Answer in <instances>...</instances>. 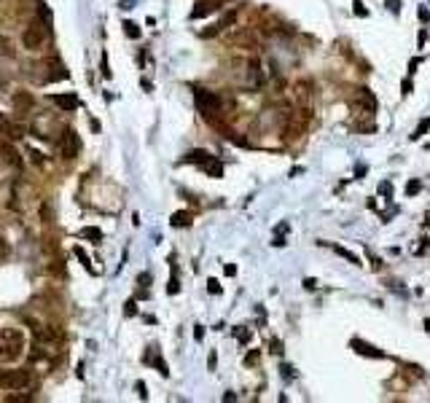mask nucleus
Here are the masks:
<instances>
[{
    "label": "nucleus",
    "mask_w": 430,
    "mask_h": 403,
    "mask_svg": "<svg viewBox=\"0 0 430 403\" xmlns=\"http://www.w3.org/2000/svg\"><path fill=\"white\" fill-rule=\"evenodd\" d=\"M25 352V334L19 328H3L0 331V360L14 363Z\"/></svg>",
    "instance_id": "obj_1"
},
{
    "label": "nucleus",
    "mask_w": 430,
    "mask_h": 403,
    "mask_svg": "<svg viewBox=\"0 0 430 403\" xmlns=\"http://www.w3.org/2000/svg\"><path fill=\"white\" fill-rule=\"evenodd\" d=\"M32 387V371L27 369H3L0 371V390L6 393H22Z\"/></svg>",
    "instance_id": "obj_2"
},
{
    "label": "nucleus",
    "mask_w": 430,
    "mask_h": 403,
    "mask_svg": "<svg viewBox=\"0 0 430 403\" xmlns=\"http://www.w3.org/2000/svg\"><path fill=\"white\" fill-rule=\"evenodd\" d=\"M32 334H35V344L43 347L46 352L59 350L65 344V334H62V328H57V325H35Z\"/></svg>",
    "instance_id": "obj_3"
},
{
    "label": "nucleus",
    "mask_w": 430,
    "mask_h": 403,
    "mask_svg": "<svg viewBox=\"0 0 430 403\" xmlns=\"http://www.w3.org/2000/svg\"><path fill=\"white\" fill-rule=\"evenodd\" d=\"M350 108H352L355 116H368V118H371L377 113V97L371 94V89L361 86V89H355L352 100H350Z\"/></svg>",
    "instance_id": "obj_4"
},
{
    "label": "nucleus",
    "mask_w": 430,
    "mask_h": 403,
    "mask_svg": "<svg viewBox=\"0 0 430 403\" xmlns=\"http://www.w3.org/2000/svg\"><path fill=\"white\" fill-rule=\"evenodd\" d=\"M194 100H196V108H199V113L205 116V118H212L218 116L221 111H223V102H221V97L218 94H212V91H207V89H196V94H194Z\"/></svg>",
    "instance_id": "obj_5"
},
{
    "label": "nucleus",
    "mask_w": 430,
    "mask_h": 403,
    "mask_svg": "<svg viewBox=\"0 0 430 403\" xmlns=\"http://www.w3.org/2000/svg\"><path fill=\"white\" fill-rule=\"evenodd\" d=\"M46 41V25L43 22H32V25L22 32V43H25L27 51H38Z\"/></svg>",
    "instance_id": "obj_6"
},
{
    "label": "nucleus",
    "mask_w": 430,
    "mask_h": 403,
    "mask_svg": "<svg viewBox=\"0 0 430 403\" xmlns=\"http://www.w3.org/2000/svg\"><path fill=\"white\" fill-rule=\"evenodd\" d=\"M293 102L298 108H312L315 105V84L312 81H296L293 84Z\"/></svg>",
    "instance_id": "obj_7"
},
{
    "label": "nucleus",
    "mask_w": 430,
    "mask_h": 403,
    "mask_svg": "<svg viewBox=\"0 0 430 403\" xmlns=\"http://www.w3.org/2000/svg\"><path fill=\"white\" fill-rule=\"evenodd\" d=\"M59 151H62L65 159H78L81 137L76 135V129H62V137H59Z\"/></svg>",
    "instance_id": "obj_8"
},
{
    "label": "nucleus",
    "mask_w": 430,
    "mask_h": 403,
    "mask_svg": "<svg viewBox=\"0 0 430 403\" xmlns=\"http://www.w3.org/2000/svg\"><path fill=\"white\" fill-rule=\"evenodd\" d=\"M0 159H3L8 167H14V170H22V156H19V151L6 143V140H0Z\"/></svg>",
    "instance_id": "obj_9"
},
{
    "label": "nucleus",
    "mask_w": 430,
    "mask_h": 403,
    "mask_svg": "<svg viewBox=\"0 0 430 403\" xmlns=\"http://www.w3.org/2000/svg\"><path fill=\"white\" fill-rule=\"evenodd\" d=\"M0 132H3L8 140H22V137L27 135V126L19 124V121H8V118H6V121H0Z\"/></svg>",
    "instance_id": "obj_10"
},
{
    "label": "nucleus",
    "mask_w": 430,
    "mask_h": 403,
    "mask_svg": "<svg viewBox=\"0 0 430 403\" xmlns=\"http://www.w3.org/2000/svg\"><path fill=\"white\" fill-rule=\"evenodd\" d=\"M221 3H223V0H199L196 8L191 11V19H202V16L212 14V11H218V8H221Z\"/></svg>",
    "instance_id": "obj_11"
},
{
    "label": "nucleus",
    "mask_w": 430,
    "mask_h": 403,
    "mask_svg": "<svg viewBox=\"0 0 430 403\" xmlns=\"http://www.w3.org/2000/svg\"><path fill=\"white\" fill-rule=\"evenodd\" d=\"M51 102L57 105V108L67 111V113L78 108V100H76V94H51Z\"/></svg>",
    "instance_id": "obj_12"
},
{
    "label": "nucleus",
    "mask_w": 430,
    "mask_h": 403,
    "mask_svg": "<svg viewBox=\"0 0 430 403\" xmlns=\"http://www.w3.org/2000/svg\"><path fill=\"white\" fill-rule=\"evenodd\" d=\"M352 350L361 352V355H366V358H385V352H382V350L366 344V341H361V339H352Z\"/></svg>",
    "instance_id": "obj_13"
},
{
    "label": "nucleus",
    "mask_w": 430,
    "mask_h": 403,
    "mask_svg": "<svg viewBox=\"0 0 430 403\" xmlns=\"http://www.w3.org/2000/svg\"><path fill=\"white\" fill-rule=\"evenodd\" d=\"M210 159H215V156H212V153H207V151H188L186 153V161L188 164H199V167H205Z\"/></svg>",
    "instance_id": "obj_14"
},
{
    "label": "nucleus",
    "mask_w": 430,
    "mask_h": 403,
    "mask_svg": "<svg viewBox=\"0 0 430 403\" xmlns=\"http://www.w3.org/2000/svg\"><path fill=\"white\" fill-rule=\"evenodd\" d=\"M320 245H326V247H331V250H333V253H336V255H342V258H347V261H350V264H355V266H361V258H357L355 253H350V250H347V247H342V245H331V242H320Z\"/></svg>",
    "instance_id": "obj_15"
},
{
    "label": "nucleus",
    "mask_w": 430,
    "mask_h": 403,
    "mask_svg": "<svg viewBox=\"0 0 430 403\" xmlns=\"http://www.w3.org/2000/svg\"><path fill=\"white\" fill-rule=\"evenodd\" d=\"M191 221H194V215H191V212H186V210H181V212H175V215L170 218V226L186 229V226H191Z\"/></svg>",
    "instance_id": "obj_16"
},
{
    "label": "nucleus",
    "mask_w": 430,
    "mask_h": 403,
    "mask_svg": "<svg viewBox=\"0 0 430 403\" xmlns=\"http://www.w3.org/2000/svg\"><path fill=\"white\" fill-rule=\"evenodd\" d=\"M14 108L16 111H30L32 108V97H30L27 91H16L14 94Z\"/></svg>",
    "instance_id": "obj_17"
},
{
    "label": "nucleus",
    "mask_w": 430,
    "mask_h": 403,
    "mask_svg": "<svg viewBox=\"0 0 430 403\" xmlns=\"http://www.w3.org/2000/svg\"><path fill=\"white\" fill-rule=\"evenodd\" d=\"M202 170H205L210 177H223V164H221L218 159H210V161H207Z\"/></svg>",
    "instance_id": "obj_18"
},
{
    "label": "nucleus",
    "mask_w": 430,
    "mask_h": 403,
    "mask_svg": "<svg viewBox=\"0 0 430 403\" xmlns=\"http://www.w3.org/2000/svg\"><path fill=\"white\" fill-rule=\"evenodd\" d=\"M420 191H422V183L420 180H409V183H406V196H417Z\"/></svg>",
    "instance_id": "obj_19"
},
{
    "label": "nucleus",
    "mask_w": 430,
    "mask_h": 403,
    "mask_svg": "<svg viewBox=\"0 0 430 403\" xmlns=\"http://www.w3.org/2000/svg\"><path fill=\"white\" fill-rule=\"evenodd\" d=\"M427 129H430V118H422V124H420V126H417V129H414V135H411V140H420V137H422V135L427 132Z\"/></svg>",
    "instance_id": "obj_20"
},
{
    "label": "nucleus",
    "mask_w": 430,
    "mask_h": 403,
    "mask_svg": "<svg viewBox=\"0 0 430 403\" xmlns=\"http://www.w3.org/2000/svg\"><path fill=\"white\" fill-rule=\"evenodd\" d=\"M38 14H41V22H43L46 27H49V25H51V11L46 8L43 3H38Z\"/></svg>",
    "instance_id": "obj_21"
},
{
    "label": "nucleus",
    "mask_w": 430,
    "mask_h": 403,
    "mask_svg": "<svg viewBox=\"0 0 430 403\" xmlns=\"http://www.w3.org/2000/svg\"><path fill=\"white\" fill-rule=\"evenodd\" d=\"M124 32L129 35V38H140V27L135 25V22H124Z\"/></svg>",
    "instance_id": "obj_22"
},
{
    "label": "nucleus",
    "mask_w": 430,
    "mask_h": 403,
    "mask_svg": "<svg viewBox=\"0 0 430 403\" xmlns=\"http://www.w3.org/2000/svg\"><path fill=\"white\" fill-rule=\"evenodd\" d=\"M81 236H86V240H94V242H100L102 240V231L100 229H83Z\"/></svg>",
    "instance_id": "obj_23"
},
{
    "label": "nucleus",
    "mask_w": 430,
    "mask_h": 403,
    "mask_svg": "<svg viewBox=\"0 0 430 403\" xmlns=\"http://www.w3.org/2000/svg\"><path fill=\"white\" fill-rule=\"evenodd\" d=\"M76 255L81 258V264H83V269H86V271H92V274H94V266H92V261L86 258V253H83V250H81V247H76Z\"/></svg>",
    "instance_id": "obj_24"
},
{
    "label": "nucleus",
    "mask_w": 430,
    "mask_h": 403,
    "mask_svg": "<svg viewBox=\"0 0 430 403\" xmlns=\"http://www.w3.org/2000/svg\"><path fill=\"white\" fill-rule=\"evenodd\" d=\"M0 57H14V51H11V43H8V38H3V35H0Z\"/></svg>",
    "instance_id": "obj_25"
},
{
    "label": "nucleus",
    "mask_w": 430,
    "mask_h": 403,
    "mask_svg": "<svg viewBox=\"0 0 430 403\" xmlns=\"http://www.w3.org/2000/svg\"><path fill=\"white\" fill-rule=\"evenodd\" d=\"M124 315H127V317L137 315V301H135V299H129V301H127V309H124Z\"/></svg>",
    "instance_id": "obj_26"
},
{
    "label": "nucleus",
    "mask_w": 430,
    "mask_h": 403,
    "mask_svg": "<svg viewBox=\"0 0 430 403\" xmlns=\"http://www.w3.org/2000/svg\"><path fill=\"white\" fill-rule=\"evenodd\" d=\"M11 253V247H8V242L3 240V236H0V258H6Z\"/></svg>",
    "instance_id": "obj_27"
},
{
    "label": "nucleus",
    "mask_w": 430,
    "mask_h": 403,
    "mask_svg": "<svg viewBox=\"0 0 430 403\" xmlns=\"http://www.w3.org/2000/svg\"><path fill=\"white\" fill-rule=\"evenodd\" d=\"M355 14H357V16H368V11L363 8V3H361V0H355Z\"/></svg>",
    "instance_id": "obj_28"
},
{
    "label": "nucleus",
    "mask_w": 430,
    "mask_h": 403,
    "mask_svg": "<svg viewBox=\"0 0 430 403\" xmlns=\"http://www.w3.org/2000/svg\"><path fill=\"white\" fill-rule=\"evenodd\" d=\"M207 288H210V293H221V285H218V280H210V282H207Z\"/></svg>",
    "instance_id": "obj_29"
},
{
    "label": "nucleus",
    "mask_w": 430,
    "mask_h": 403,
    "mask_svg": "<svg viewBox=\"0 0 430 403\" xmlns=\"http://www.w3.org/2000/svg\"><path fill=\"white\" fill-rule=\"evenodd\" d=\"M417 14H420V19H422V22H427V19H430V11H427L425 6H420V11H417Z\"/></svg>",
    "instance_id": "obj_30"
},
{
    "label": "nucleus",
    "mask_w": 430,
    "mask_h": 403,
    "mask_svg": "<svg viewBox=\"0 0 430 403\" xmlns=\"http://www.w3.org/2000/svg\"><path fill=\"white\" fill-rule=\"evenodd\" d=\"M245 363H247V365H253V363H258V352H250V355H247V358H245Z\"/></svg>",
    "instance_id": "obj_31"
},
{
    "label": "nucleus",
    "mask_w": 430,
    "mask_h": 403,
    "mask_svg": "<svg viewBox=\"0 0 430 403\" xmlns=\"http://www.w3.org/2000/svg\"><path fill=\"white\" fill-rule=\"evenodd\" d=\"M137 393H140L142 400H148V393H146V384H142V382H137Z\"/></svg>",
    "instance_id": "obj_32"
},
{
    "label": "nucleus",
    "mask_w": 430,
    "mask_h": 403,
    "mask_svg": "<svg viewBox=\"0 0 430 403\" xmlns=\"http://www.w3.org/2000/svg\"><path fill=\"white\" fill-rule=\"evenodd\" d=\"M102 76L111 78V70H107V57H105V54H102Z\"/></svg>",
    "instance_id": "obj_33"
},
{
    "label": "nucleus",
    "mask_w": 430,
    "mask_h": 403,
    "mask_svg": "<svg viewBox=\"0 0 430 403\" xmlns=\"http://www.w3.org/2000/svg\"><path fill=\"white\" fill-rule=\"evenodd\" d=\"M269 347H272V352H274V355H282V344H280V341H272Z\"/></svg>",
    "instance_id": "obj_34"
},
{
    "label": "nucleus",
    "mask_w": 430,
    "mask_h": 403,
    "mask_svg": "<svg viewBox=\"0 0 430 403\" xmlns=\"http://www.w3.org/2000/svg\"><path fill=\"white\" fill-rule=\"evenodd\" d=\"M280 371H282V376H285V379H291V376H293V369H291V365H282Z\"/></svg>",
    "instance_id": "obj_35"
},
{
    "label": "nucleus",
    "mask_w": 430,
    "mask_h": 403,
    "mask_svg": "<svg viewBox=\"0 0 430 403\" xmlns=\"http://www.w3.org/2000/svg\"><path fill=\"white\" fill-rule=\"evenodd\" d=\"M304 288H307V290H315L317 282H315V280H304Z\"/></svg>",
    "instance_id": "obj_36"
},
{
    "label": "nucleus",
    "mask_w": 430,
    "mask_h": 403,
    "mask_svg": "<svg viewBox=\"0 0 430 403\" xmlns=\"http://www.w3.org/2000/svg\"><path fill=\"white\" fill-rule=\"evenodd\" d=\"M223 271H226V274H229V277H234V274H237V266H231V264H226V269H223Z\"/></svg>",
    "instance_id": "obj_37"
},
{
    "label": "nucleus",
    "mask_w": 430,
    "mask_h": 403,
    "mask_svg": "<svg viewBox=\"0 0 430 403\" xmlns=\"http://www.w3.org/2000/svg\"><path fill=\"white\" fill-rule=\"evenodd\" d=\"M151 282V274H140V285H148Z\"/></svg>",
    "instance_id": "obj_38"
},
{
    "label": "nucleus",
    "mask_w": 430,
    "mask_h": 403,
    "mask_svg": "<svg viewBox=\"0 0 430 403\" xmlns=\"http://www.w3.org/2000/svg\"><path fill=\"white\" fill-rule=\"evenodd\" d=\"M194 336H196V339H202V336H205V328H202V325H196V331H194Z\"/></svg>",
    "instance_id": "obj_39"
},
{
    "label": "nucleus",
    "mask_w": 430,
    "mask_h": 403,
    "mask_svg": "<svg viewBox=\"0 0 430 403\" xmlns=\"http://www.w3.org/2000/svg\"><path fill=\"white\" fill-rule=\"evenodd\" d=\"M237 336H240V341H247V339H250V334H247V331H240V334H237Z\"/></svg>",
    "instance_id": "obj_40"
},
{
    "label": "nucleus",
    "mask_w": 430,
    "mask_h": 403,
    "mask_svg": "<svg viewBox=\"0 0 430 403\" xmlns=\"http://www.w3.org/2000/svg\"><path fill=\"white\" fill-rule=\"evenodd\" d=\"M425 328H427V334H430V320H425Z\"/></svg>",
    "instance_id": "obj_41"
}]
</instances>
